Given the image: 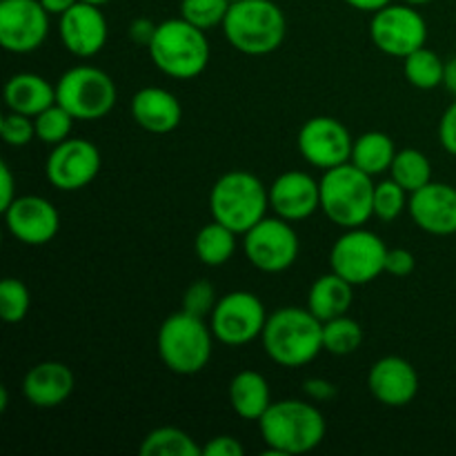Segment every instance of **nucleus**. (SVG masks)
Returning <instances> with one entry per match:
<instances>
[{"label":"nucleus","mask_w":456,"mask_h":456,"mask_svg":"<svg viewBox=\"0 0 456 456\" xmlns=\"http://www.w3.org/2000/svg\"><path fill=\"white\" fill-rule=\"evenodd\" d=\"M236 232L223 223L212 221L199 230L194 239V252L199 261L208 267H221L236 254Z\"/></svg>","instance_id":"nucleus-27"},{"label":"nucleus","mask_w":456,"mask_h":456,"mask_svg":"<svg viewBox=\"0 0 456 456\" xmlns=\"http://www.w3.org/2000/svg\"><path fill=\"white\" fill-rule=\"evenodd\" d=\"M78 0H40L45 9H47L49 16H62L67 9H71Z\"/></svg>","instance_id":"nucleus-45"},{"label":"nucleus","mask_w":456,"mask_h":456,"mask_svg":"<svg viewBox=\"0 0 456 456\" xmlns=\"http://www.w3.org/2000/svg\"><path fill=\"white\" fill-rule=\"evenodd\" d=\"M7 405H9V390L7 386H0V414L7 410Z\"/></svg>","instance_id":"nucleus-47"},{"label":"nucleus","mask_w":456,"mask_h":456,"mask_svg":"<svg viewBox=\"0 0 456 456\" xmlns=\"http://www.w3.org/2000/svg\"><path fill=\"white\" fill-rule=\"evenodd\" d=\"M147 52L160 74L176 80H191L200 76L208 69L212 58L208 31L199 29L185 18H169L159 22V29Z\"/></svg>","instance_id":"nucleus-3"},{"label":"nucleus","mask_w":456,"mask_h":456,"mask_svg":"<svg viewBox=\"0 0 456 456\" xmlns=\"http://www.w3.org/2000/svg\"><path fill=\"white\" fill-rule=\"evenodd\" d=\"M256 423L267 452L279 456L312 452L323 444L328 432V421L319 405L303 399L272 401Z\"/></svg>","instance_id":"nucleus-1"},{"label":"nucleus","mask_w":456,"mask_h":456,"mask_svg":"<svg viewBox=\"0 0 456 456\" xmlns=\"http://www.w3.org/2000/svg\"><path fill=\"white\" fill-rule=\"evenodd\" d=\"M230 3H239V0H230Z\"/></svg>","instance_id":"nucleus-50"},{"label":"nucleus","mask_w":456,"mask_h":456,"mask_svg":"<svg viewBox=\"0 0 456 456\" xmlns=\"http://www.w3.org/2000/svg\"><path fill=\"white\" fill-rule=\"evenodd\" d=\"M261 343L281 368H303L323 352V321L307 307H279L267 316Z\"/></svg>","instance_id":"nucleus-2"},{"label":"nucleus","mask_w":456,"mask_h":456,"mask_svg":"<svg viewBox=\"0 0 456 456\" xmlns=\"http://www.w3.org/2000/svg\"><path fill=\"white\" fill-rule=\"evenodd\" d=\"M444 87L456 98V56L445 61V76H444Z\"/></svg>","instance_id":"nucleus-46"},{"label":"nucleus","mask_w":456,"mask_h":456,"mask_svg":"<svg viewBox=\"0 0 456 456\" xmlns=\"http://www.w3.org/2000/svg\"><path fill=\"white\" fill-rule=\"evenodd\" d=\"M374 178L352 163L321 176V212L343 230L363 227L374 216Z\"/></svg>","instance_id":"nucleus-7"},{"label":"nucleus","mask_w":456,"mask_h":456,"mask_svg":"<svg viewBox=\"0 0 456 456\" xmlns=\"http://www.w3.org/2000/svg\"><path fill=\"white\" fill-rule=\"evenodd\" d=\"M214 332L208 319L181 310L160 323L156 350L165 368L181 377H191L208 368L214 352Z\"/></svg>","instance_id":"nucleus-5"},{"label":"nucleus","mask_w":456,"mask_h":456,"mask_svg":"<svg viewBox=\"0 0 456 456\" xmlns=\"http://www.w3.org/2000/svg\"><path fill=\"white\" fill-rule=\"evenodd\" d=\"M221 29L239 53L267 56L285 43L288 20L283 9L272 0H239L230 4Z\"/></svg>","instance_id":"nucleus-4"},{"label":"nucleus","mask_w":456,"mask_h":456,"mask_svg":"<svg viewBox=\"0 0 456 456\" xmlns=\"http://www.w3.org/2000/svg\"><path fill=\"white\" fill-rule=\"evenodd\" d=\"M270 187L261 178L245 169L225 172L209 191V212L214 221L223 223L236 234L243 236L258 221L267 216Z\"/></svg>","instance_id":"nucleus-6"},{"label":"nucleus","mask_w":456,"mask_h":456,"mask_svg":"<svg viewBox=\"0 0 456 456\" xmlns=\"http://www.w3.org/2000/svg\"><path fill=\"white\" fill-rule=\"evenodd\" d=\"M368 390L386 408H405L419 395V372L403 356H383L370 368Z\"/></svg>","instance_id":"nucleus-20"},{"label":"nucleus","mask_w":456,"mask_h":456,"mask_svg":"<svg viewBox=\"0 0 456 456\" xmlns=\"http://www.w3.org/2000/svg\"><path fill=\"white\" fill-rule=\"evenodd\" d=\"M141 456H203V448L181 428H156L138 448Z\"/></svg>","instance_id":"nucleus-28"},{"label":"nucleus","mask_w":456,"mask_h":456,"mask_svg":"<svg viewBox=\"0 0 456 456\" xmlns=\"http://www.w3.org/2000/svg\"><path fill=\"white\" fill-rule=\"evenodd\" d=\"M346 3L350 4L352 9H356V12L377 13V12H381L383 7H387V4L395 3V0H346Z\"/></svg>","instance_id":"nucleus-44"},{"label":"nucleus","mask_w":456,"mask_h":456,"mask_svg":"<svg viewBox=\"0 0 456 456\" xmlns=\"http://www.w3.org/2000/svg\"><path fill=\"white\" fill-rule=\"evenodd\" d=\"M101 165V151L92 141L69 136L49 151L45 160V178L61 191H78L96 181Z\"/></svg>","instance_id":"nucleus-13"},{"label":"nucleus","mask_w":456,"mask_h":456,"mask_svg":"<svg viewBox=\"0 0 456 456\" xmlns=\"http://www.w3.org/2000/svg\"><path fill=\"white\" fill-rule=\"evenodd\" d=\"M387 249L390 248L386 240L372 230L352 227L334 240L330 249V267L338 276L350 281L354 288H361L386 274Z\"/></svg>","instance_id":"nucleus-9"},{"label":"nucleus","mask_w":456,"mask_h":456,"mask_svg":"<svg viewBox=\"0 0 456 456\" xmlns=\"http://www.w3.org/2000/svg\"><path fill=\"white\" fill-rule=\"evenodd\" d=\"M417 267V258L410 249L405 248H392L387 249L386 258V274L396 276V279H403V276H410Z\"/></svg>","instance_id":"nucleus-38"},{"label":"nucleus","mask_w":456,"mask_h":456,"mask_svg":"<svg viewBox=\"0 0 456 456\" xmlns=\"http://www.w3.org/2000/svg\"><path fill=\"white\" fill-rule=\"evenodd\" d=\"M76 377L69 365L61 361H43L27 370L22 379V396L40 410H52L74 395Z\"/></svg>","instance_id":"nucleus-21"},{"label":"nucleus","mask_w":456,"mask_h":456,"mask_svg":"<svg viewBox=\"0 0 456 456\" xmlns=\"http://www.w3.org/2000/svg\"><path fill=\"white\" fill-rule=\"evenodd\" d=\"M370 38L374 47L386 56L403 61L428 43V22L414 4H387L381 12L372 13L370 20Z\"/></svg>","instance_id":"nucleus-12"},{"label":"nucleus","mask_w":456,"mask_h":456,"mask_svg":"<svg viewBox=\"0 0 456 456\" xmlns=\"http://www.w3.org/2000/svg\"><path fill=\"white\" fill-rule=\"evenodd\" d=\"M352 145L354 138L350 129L332 116H314L305 120L297 136V147L303 159L321 172L350 163Z\"/></svg>","instance_id":"nucleus-14"},{"label":"nucleus","mask_w":456,"mask_h":456,"mask_svg":"<svg viewBox=\"0 0 456 456\" xmlns=\"http://www.w3.org/2000/svg\"><path fill=\"white\" fill-rule=\"evenodd\" d=\"M31 297L27 285L20 279H7L0 283V319L9 325H16L20 321H25V316L29 314Z\"/></svg>","instance_id":"nucleus-34"},{"label":"nucleus","mask_w":456,"mask_h":456,"mask_svg":"<svg viewBox=\"0 0 456 456\" xmlns=\"http://www.w3.org/2000/svg\"><path fill=\"white\" fill-rule=\"evenodd\" d=\"M303 392H305L307 399L314 401V403H328V401L337 399L338 387H337V383L328 381V379L312 377L303 383Z\"/></svg>","instance_id":"nucleus-39"},{"label":"nucleus","mask_w":456,"mask_h":456,"mask_svg":"<svg viewBox=\"0 0 456 456\" xmlns=\"http://www.w3.org/2000/svg\"><path fill=\"white\" fill-rule=\"evenodd\" d=\"M396 151L399 150H396L395 141L386 132H365L359 138H354L350 163L377 178L390 172Z\"/></svg>","instance_id":"nucleus-26"},{"label":"nucleus","mask_w":456,"mask_h":456,"mask_svg":"<svg viewBox=\"0 0 456 456\" xmlns=\"http://www.w3.org/2000/svg\"><path fill=\"white\" fill-rule=\"evenodd\" d=\"M390 176L412 194V191L421 190L423 185L432 181V163L421 150L405 147V150L396 151L395 163L390 167Z\"/></svg>","instance_id":"nucleus-30"},{"label":"nucleus","mask_w":456,"mask_h":456,"mask_svg":"<svg viewBox=\"0 0 456 456\" xmlns=\"http://www.w3.org/2000/svg\"><path fill=\"white\" fill-rule=\"evenodd\" d=\"M36 123V138L43 141L45 145H58V142L67 141L71 136V129H74L76 118L61 105V102H53L47 110L40 111L34 118Z\"/></svg>","instance_id":"nucleus-32"},{"label":"nucleus","mask_w":456,"mask_h":456,"mask_svg":"<svg viewBox=\"0 0 456 456\" xmlns=\"http://www.w3.org/2000/svg\"><path fill=\"white\" fill-rule=\"evenodd\" d=\"M363 343V328L356 319L343 314L323 323V352L332 356H350Z\"/></svg>","instance_id":"nucleus-31"},{"label":"nucleus","mask_w":456,"mask_h":456,"mask_svg":"<svg viewBox=\"0 0 456 456\" xmlns=\"http://www.w3.org/2000/svg\"><path fill=\"white\" fill-rule=\"evenodd\" d=\"M403 3L414 4V7H419V4H428V3H432V0H403Z\"/></svg>","instance_id":"nucleus-48"},{"label":"nucleus","mask_w":456,"mask_h":456,"mask_svg":"<svg viewBox=\"0 0 456 456\" xmlns=\"http://www.w3.org/2000/svg\"><path fill=\"white\" fill-rule=\"evenodd\" d=\"M403 76L412 87L430 92L444 85L445 61L432 49L421 47L403 58Z\"/></svg>","instance_id":"nucleus-29"},{"label":"nucleus","mask_w":456,"mask_h":456,"mask_svg":"<svg viewBox=\"0 0 456 456\" xmlns=\"http://www.w3.org/2000/svg\"><path fill=\"white\" fill-rule=\"evenodd\" d=\"M230 405L243 421H258L272 405L270 383L256 370H243L230 381Z\"/></svg>","instance_id":"nucleus-24"},{"label":"nucleus","mask_w":456,"mask_h":456,"mask_svg":"<svg viewBox=\"0 0 456 456\" xmlns=\"http://www.w3.org/2000/svg\"><path fill=\"white\" fill-rule=\"evenodd\" d=\"M118 101V89L107 71L94 65L67 69L56 83V102H61L76 120H101Z\"/></svg>","instance_id":"nucleus-8"},{"label":"nucleus","mask_w":456,"mask_h":456,"mask_svg":"<svg viewBox=\"0 0 456 456\" xmlns=\"http://www.w3.org/2000/svg\"><path fill=\"white\" fill-rule=\"evenodd\" d=\"M267 316L270 314L256 294L248 292V289H236V292L218 298L208 321L218 343L230 347H243L261 338Z\"/></svg>","instance_id":"nucleus-10"},{"label":"nucleus","mask_w":456,"mask_h":456,"mask_svg":"<svg viewBox=\"0 0 456 456\" xmlns=\"http://www.w3.org/2000/svg\"><path fill=\"white\" fill-rule=\"evenodd\" d=\"M49 36V13L40 0H0V45L4 52L34 53Z\"/></svg>","instance_id":"nucleus-15"},{"label":"nucleus","mask_w":456,"mask_h":456,"mask_svg":"<svg viewBox=\"0 0 456 456\" xmlns=\"http://www.w3.org/2000/svg\"><path fill=\"white\" fill-rule=\"evenodd\" d=\"M85 3H92V4H98V7H102V4L111 3V0H85Z\"/></svg>","instance_id":"nucleus-49"},{"label":"nucleus","mask_w":456,"mask_h":456,"mask_svg":"<svg viewBox=\"0 0 456 456\" xmlns=\"http://www.w3.org/2000/svg\"><path fill=\"white\" fill-rule=\"evenodd\" d=\"M245 448L236 436L221 435L203 445V456H243Z\"/></svg>","instance_id":"nucleus-40"},{"label":"nucleus","mask_w":456,"mask_h":456,"mask_svg":"<svg viewBox=\"0 0 456 456\" xmlns=\"http://www.w3.org/2000/svg\"><path fill=\"white\" fill-rule=\"evenodd\" d=\"M248 261L265 274H281L297 263L301 240L292 223L281 216H265L243 234Z\"/></svg>","instance_id":"nucleus-11"},{"label":"nucleus","mask_w":456,"mask_h":456,"mask_svg":"<svg viewBox=\"0 0 456 456\" xmlns=\"http://www.w3.org/2000/svg\"><path fill=\"white\" fill-rule=\"evenodd\" d=\"M230 4V0H181V18L199 29L209 31L223 27Z\"/></svg>","instance_id":"nucleus-35"},{"label":"nucleus","mask_w":456,"mask_h":456,"mask_svg":"<svg viewBox=\"0 0 456 456\" xmlns=\"http://www.w3.org/2000/svg\"><path fill=\"white\" fill-rule=\"evenodd\" d=\"M439 142L448 154L456 156V101L444 111V116H441Z\"/></svg>","instance_id":"nucleus-41"},{"label":"nucleus","mask_w":456,"mask_h":456,"mask_svg":"<svg viewBox=\"0 0 456 456\" xmlns=\"http://www.w3.org/2000/svg\"><path fill=\"white\" fill-rule=\"evenodd\" d=\"M156 29H159V25L154 20H150V18H136L129 25V38L138 47H150V43L156 36Z\"/></svg>","instance_id":"nucleus-42"},{"label":"nucleus","mask_w":456,"mask_h":456,"mask_svg":"<svg viewBox=\"0 0 456 456\" xmlns=\"http://www.w3.org/2000/svg\"><path fill=\"white\" fill-rule=\"evenodd\" d=\"M408 212L414 225L432 236L456 234V187L430 181L410 194Z\"/></svg>","instance_id":"nucleus-19"},{"label":"nucleus","mask_w":456,"mask_h":456,"mask_svg":"<svg viewBox=\"0 0 456 456\" xmlns=\"http://www.w3.org/2000/svg\"><path fill=\"white\" fill-rule=\"evenodd\" d=\"M354 303V285L337 272L319 276L307 294V310L319 321H330L350 312Z\"/></svg>","instance_id":"nucleus-25"},{"label":"nucleus","mask_w":456,"mask_h":456,"mask_svg":"<svg viewBox=\"0 0 456 456\" xmlns=\"http://www.w3.org/2000/svg\"><path fill=\"white\" fill-rule=\"evenodd\" d=\"M53 102H56V85H52L43 76L22 71V74H13L4 83V105L18 114L36 118Z\"/></svg>","instance_id":"nucleus-23"},{"label":"nucleus","mask_w":456,"mask_h":456,"mask_svg":"<svg viewBox=\"0 0 456 456\" xmlns=\"http://www.w3.org/2000/svg\"><path fill=\"white\" fill-rule=\"evenodd\" d=\"M218 294L214 283L209 281H194L190 288L183 294V310L190 312V314L200 316V319H209V314L214 312L218 303Z\"/></svg>","instance_id":"nucleus-36"},{"label":"nucleus","mask_w":456,"mask_h":456,"mask_svg":"<svg viewBox=\"0 0 456 456\" xmlns=\"http://www.w3.org/2000/svg\"><path fill=\"white\" fill-rule=\"evenodd\" d=\"M16 199V178H13L12 167L3 160V163H0V209L4 212Z\"/></svg>","instance_id":"nucleus-43"},{"label":"nucleus","mask_w":456,"mask_h":456,"mask_svg":"<svg viewBox=\"0 0 456 456\" xmlns=\"http://www.w3.org/2000/svg\"><path fill=\"white\" fill-rule=\"evenodd\" d=\"M3 214L9 234L18 243L31 245V248L52 243L61 230V214L53 208L52 200L43 196H18Z\"/></svg>","instance_id":"nucleus-16"},{"label":"nucleus","mask_w":456,"mask_h":456,"mask_svg":"<svg viewBox=\"0 0 456 456\" xmlns=\"http://www.w3.org/2000/svg\"><path fill=\"white\" fill-rule=\"evenodd\" d=\"M0 136H3V141L12 147L29 145L36 138L34 118L9 110L7 114L0 118Z\"/></svg>","instance_id":"nucleus-37"},{"label":"nucleus","mask_w":456,"mask_h":456,"mask_svg":"<svg viewBox=\"0 0 456 456\" xmlns=\"http://www.w3.org/2000/svg\"><path fill=\"white\" fill-rule=\"evenodd\" d=\"M58 36L71 56L94 58L105 49L110 27L98 4L78 0L74 7L58 16Z\"/></svg>","instance_id":"nucleus-17"},{"label":"nucleus","mask_w":456,"mask_h":456,"mask_svg":"<svg viewBox=\"0 0 456 456\" xmlns=\"http://www.w3.org/2000/svg\"><path fill=\"white\" fill-rule=\"evenodd\" d=\"M270 208L276 216L301 223L321 209V181L301 169H289L270 185Z\"/></svg>","instance_id":"nucleus-18"},{"label":"nucleus","mask_w":456,"mask_h":456,"mask_svg":"<svg viewBox=\"0 0 456 456\" xmlns=\"http://www.w3.org/2000/svg\"><path fill=\"white\" fill-rule=\"evenodd\" d=\"M410 191L401 187L395 178L377 183L374 187V216L383 223H392L408 209Z\"/></svg>","instance_id":"nucleus-33"},{"label":"nucleus","mask_w":456,"mask_h":456,"mask_svg":"<svg viewBox=\"0 0 456 456\" xmlns=\"http://www.w3.org/2000/svg\"><path fill=\"white\" fill-rule=\"evenodd\" d=\"M132 118L142 132L163 134L174 132L183 120V105L176 94L163 87H142L138 89L129 102Z\"/></svg>","instance_id":"nucleus-22"}]
</instances>
